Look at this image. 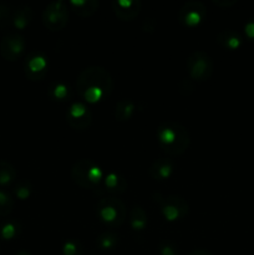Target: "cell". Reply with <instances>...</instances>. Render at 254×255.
<instances>
[{
    "instance_id": "31",
    "label": "cell",
    "mask_w": 254,
    "mask_h": 255,
    "mask_svg": "<svg viewBox=\"0 0 254 255\" xmlns=\"http://www.w3.org/2000/svg\"><path fill=\"white\" fill-rule=\"evenodd\" d=\"M212 2L219 7H231L237 4V0H212Z\"/></svg>"
},
{
    "instance_id": "6",
    "label": "cell",
    "mask_w": 254,
    "mask_h": 255,
    "mask_svg": "<svg viewBox=\"0 0 254 255\" xmlns=\"http://www.w3.org/2000/svg\"><path fill=\"white\" fill-rule=\"evenodd\" d=\"M186 67L189 79L197 82H203L212 76L214 65L212 57L206 51L196 50L187 57Z\"/></svg>"
},
{
    "instance_id": "9",
    "label": "cell",
    "mask_w": 254,
    "mask_h": 255,
    "mask_svg": "<svg viewBox=\"0 0 254 255\" xmlns=\"http://www.w3.org/2000/svg\"><path fill=\"white\" fill-rule=\"evenodd\" d=\"M207 16V9L204 4L198 0L186 1L178 12V20L183 26H198Z\"/></svg>"
},
{
    "instance_id": "28",
    "label": "cell",
    "mask_w": 254,
    "mask_h": 255,
    "mask_svg": "<svg viewBox=\"0 0 254 255\" xmlns=\"http://www.w3.org/2000/svg\"><path fill=\"white\" fill-rule=\"evenodd\" d=\"M12 11L10 6L5 2H0V27L6 29L11 24Z\"/></svg>"
},
{
    "instance_id": "13",
    "label": "cell",
    "mask_w": 254,
    "mask_h": 255,
    "mask_svg": "<svg viewBox=\"0 0 254 255\" xmlns=\"http://www.w3.org/2000/svg\"><path fill=\"white\" fill-rule=\"evenodd\" d=\"M174 171V163L168 157H161V158L153 161V163L149 166L148 173L154 181H166L172 176Z\"/></svg>"
},
{
    "instance_id": "7",
    "label": "cell",
    "mask_w": 254,
    "mask_h": 255,
    "mask_svg": "<svg viewBox=\"0 0 254 255\" xmlns=\"http://www.w3.org/2000/svg\"><path fill=\"white\" fill-rule=\"evenodd\" d=\"M70 7L64 0H55L49 2L42 10V24L51 31H60L69 22Z\"/></svg>"
},
{
    "instance_id": "1",
    "label": "cell",
    "mask_w": 254,
    "mask_h": 255,
    "mask_svg": "<svg viewBox=\"0 0 254 255\" xmlns=\"http://www.w3.org/2000/svg\"><path fill=\"white\" fill-rule=\"evenodd\" d=\"M76 90L85 104H97L107 99L114 90V79L109 70L91 65L82 70L76 79Z\"/></svg>"
},
{
    "instance_id": "12",
    "label": "cell",
    "mask_w": 254,
    "mask_h": 255,
    "mask_svg": "<svg viewBox=\"0 0 254 255\" xmlns=\"http://www.w3.org/2000/svg\"><path fill=\"white\" fill-rule=\"evenodd\" d=\"M111 6L117 19L122 21H132L141 12L142 2L141 0H114Z\"/></svg>"
},
{
    "instance_id": "5",
    "label": "cell",
    "mask_w": 254,
    "mask_h": 255,
    "mask_svg": "<svg viewBox=\"0 0 254 255\" xmlns=\"http://www.w3.org/2000/svg\"><path fill=\"white\" fill-rule=\"evenodd\" d=\"M153 199L159 204L162 214L168 222L179 221L188 216L189 204L181 196L176 194L162 196L161 193H154Z\"/></svg>"
},
{
    "instance_id": "17",
    "label": "cell",
    "mask_w": 254,
    "mask_h": 255,
    "mask_svg": "<svg viewBox=\"0 0 254 255\" xmlns=\"http://www.w3.org/2000/svg\"><path fill=\"white\" fill-rule=\"evenodd\" d=\"M32 16H34V12H32L31 7L29 5H21L12 11V26L17 30H24L25 27L29 26Z\"/></svg>"
},
{
    "instance_id": "3",
    "label": "cell",
    "mask_w": 254,
    "mask_h": 255,
    "mask_svg": "<svg viewBox=\"0 0 254 255\" xmlns=\"http://www.w3.org/2000/svg\"><path fill=\"white\" fill-rule=\"evenodd\" d=\"M105 173L101 167L97 166L92 159L82 158L74 163L71 168V178L75 183L87 191L101 189Z\"/></svg>"
},
{
    "instance_id": "8",
    "label": "cell",
    "mask_w": 254,
    "mask_h": 255,
    "mask_svg": "<svg viewBox=\"0 0 254 255\" xmlns=\"http://www.w3.org/2000/svg\"><path fill=\"white\" fill-rule=\"evenodd\" d=\"M92 112L90 107L82 101H75L66 111V122L75 131H85L92 124Z\"/></svg>"
},
{
    "instance_id": "4",
    "label": "cell",
    "mask_w": 254,
    "mask_h": 255,
    "mask_svg": "<svg viewBox=\"0 0 254 255\" xmlns=\"http://www.w3.org/2000/svg\"><path fill=\"white\" fill-rule=\"evenodd\" d=\"M96 216L105 226L115 229L121 226L127 216V208L117 197H105L97 202Z\"/></svg>"
},
{
    "instance_id": "24",
    "label": "cell",
    "mask_w": 254,
    "mask_h": 255,
    "mask_svg": "<svg viewBox=\"0 0 254 255\" xmlns=\"http://www.w3.org/2000/svg\"><path fill=\"white\" fill-rule=\"evenodd\" d=\"M32 193V184L29 179H20L14 186V194L20 201H26Z\"/></svg>"
},
{
    "instance_id": "26",
    "label": "cell",
    "mask_w": 254,
    "mask_h": 255,
    "mask_svg": "<svg viewBox=\"0 0 254 255\" xmlns=\"http://www.w3.org/2000/svg\"><path fill=\"white\" fill-rule=\"evenodd\" d=\"M62 255H84L85 248L79 239H67L61 248Z\"/></svg>"
},
{
    "instance_id": "22",
    "label": "cell",
    "mask_w": 254,
    "mask_h": 255,
    "mask_svg": "<svg viewBox=\"0 0 254 255\" xmlns=\"http://www.w3.org/2000/svg\"><path fill=\"white\" fill-rule=\"evenodd\" d=\"M16 169L11 162L0 159V186H10L16 179Z\"/></svg>"
},
{
    "instance_id": "30",
    "label": "cell",
    "mask_w": 254,
    "mask_h": 255,
    "mask_svg": "<svg viewBox=\"0 0 254 255\" xmlns=\"http://www.w3.org/2000/svg\"><path fill=\"white\" fill-rule=\"evenodd\" d=\"M142 30L146 32H153L156 30V22L153 19L144 20L143 24H142Z\"/></svg>"
},
{
    "instance_id": "27",
    "label": "cell",
    "mask_w": 254,
    "mask_h": 255,
    "mask_svg": "<svg viewBox=\"0 0 254 255\" xmlns=\"http://www.w3.org/2000/svg\"><path fill=\"white\" fill-rule=\"evenodd\" d=\"M158 253L159 255H178V247L173 241L163 239L158 243Z\"/></svg>"
},
{
    "instance_id": "11",
    "label": "cell",
    "mask_w": 254,
    "mask_h": 255,
    "mask_svg": "<svg viewBox=\"0 0 254 255\" xmlns=\"http://www.w3.org/2000/svg\"><path fill=\"white\" fill-rule=\"evenodd\" d=\"M26 49L25 37L19 32H9L0 42V54L7 61H16Z\"/></svg>"
},
{
    "instance_id": "16",
    "label": "cell",
    "mask_w": 254,
    "mask_h": 255,
    "mask_svg": "<svg viewBox=\"0 0 254 255\" xmlns=\"http://www.w3.org/2000/svg\"><path fill=\"white\" fill-rule=\"evenodd\" d=\"M99 0H71L69 7L80 17H90L99 10Z\"/></svg>"
},
{
    "instance_id": "18",
    "label": "cell",
    "mask_w": 254,
    "mask_h": 255,
    "mask_svg": "<svg viewBox=\"0 0 254 255\" xmlns=\"http://www.w3.org/2000/svg\"><path fill=\"white\" fill-rule=\"evenodd\" d=\"M120 242V234L114 229H106L101 232L96 238V246L101 251L110 252L114 251Z\"/></svg>"
},
{
    "instance_id": "14",
    "label": "cell",
    "mask_w": 254,
    "mask_h": 255,
    "mask_svg": "<svg viewBox=\"0 0 254 255\" xmlns=\"http://www.w3.org/2000/svg\"><path fill=\"white\" fill-rule=\"evenodd\" d=\"M128 187L126 178L121 176L116 172H109L105 174L104 181H102L101 188H104L107 193L112 194V196H117V194H122Z\"/></svg>"
},
{
    "instance_id": "10",
    "label": "cell",
    "mask_w": 254,
    "mask_h": 255,
    "mask_svg": "<svg viewBox=\"0 0 254 255\" xmlns=\"http://www.w3.org/2000/svg\"><path fill=\"white\" fill-rule=\"evenodd\" d=\"M49 69V59L41 51H31L24 61L25 76L31 81H40L44 79Z\"/></svg>"
},
{
    "instance_id": "33",
    "label": "cell",
    "mask_w": 254,
    "mask_h": 255,
    "mask_svg": "<svg viewBox=\"0 0 254 255\" xmlns=\"http://www.w3.org/2000/svg\"><path fill=\"white\" fill-rule=\"evenodd\" d=\"M15 255H31V254H30L29 252H26V251H24V249H21V251L17 252V253L15 254Z\"/></svg>"
},
{
    "instance_id": "2",
    "label": "cell",
    "mask_w": 254,
    "mask_h": 255,
    "mask_svg": "<svg viewBox=\"0 0 254 255\" xmlns=\"http://www.w3.org/2000/svg\"><path fill=\"white\" fill-rule=\"evenodd\" d=\"M156 136L159 147L169 156H181L191 143L188 129L178 121L161 122L157 127Z\"/></svg>"
},
{
    "instance_id": "32",
    "label": "cell",
    "mask_w": 254,
    "mask_h": 255,
    "mask_svg": "<svg viewBox=\"0 0 254 255\" xmlns=\"http://www.w3.org/2000/svg\"><path fill=\"white\" fill-rule=\"evenodd\" d=\"M188 255H213L207 249H194V251L189 252Z\"/></svg>"
},
{
    "instance_id": "20",
    "label": "cell",
    "mask_w": 254,
    "mask_h": 255,
    "mask_svg": "<svg viewBox=\"0 0 254 255\" xmlns=\"http://www.w3.org/2000/svg\"><path fill=\"white\" fill-rule=\"evenodd\" d=\"M136 111V104L129 99H121L115 106V119L120 122H126L133 116Z\"/></svg>"
},
{
    "instance_id": "23",
    "label": "cell",
    "mask_w": 254,
    "mask_h": 255,
    "mask_svg": "<svg viewBox=\"0 0 254 255\" xmlns=\"http://www.w3.org/2000/svg\"><path fill=\"white\" fill-rule=\"evenodd\" d=\"M22 231V227L16 221H6L0 223V238L4 241H12Z\"/></svg>"
},
{
    "instance_id": "19",
    "label": "cell",
    "mask_w": 254,
    "mask_h": 255,
    "mask_svg": "<svg viewBox=\"0 0 254 255\" xmlns=\"http://www.w3.org/2000/svg\"><path fill=\"white\" fill-rule=\"evenodd\" d=\"M129 224L136 232H143L148 226V216L143 207L133 206L129 211Z\"/></svg>"
},
{
    "instance_id": "25",
    "label": "cell",
    "mask_w": 254,
    "mask_h": 255,
    "mask_svg": "<svg viewBox=\"0 0 254 255\" xmlns=\"http://www.w3.org/2000/svg\"><path fill=\"white\" fill-rule=\"evenodd\" d=\"M15 206V201L9 192L0 189V217L9 216Z\"/></svg>"
},
{
    "instance_id": "29",
    "label": "cell",
    "mask_w": 254,
    "mask_h": 255,
    "mask_svg": "<svg viewBox=\"0 0 254 255\" xmlns=\"http://www.w3.org/2000/svg\"><path fill=\"white\" fill-rule=\"evenodd\" d=\"M244 34H246L247 39L254 42V16L247 20L244 24Z\"/></svg>"
},
{
    "instance_id": "15",
    "label": "cell",
    "mask_w": 254,
    "mask_h": 255,
    "mask_svg": "<svg viewBox=\"0 0 254 255\" xmlns=\"http://www.w3.org/2000/svg\"><path fill=\"white\" fill-rule=\"evenodd\" d=\"M216 41L221 45L223 49L231 50V51H234V50H238L239 47L243 44V39H242L241 34L237 32L236 30L232 29H224L222 31H219L217 34Z\"/></svg>"
},
{
    "instance_id": "21",
    "label": "cell",
    "mask_w": 254,
    "mask_h": 255,
    "mask_svg": "<svg viewBox=\"0 0 254 255\" xmlns=\"http://www.w3.org/2000/svg\"><path fill=\"white\" fill-rule=\"evenodd\" d=\"M49 94L55 101L65 102L71 100L72 89L69 84H66V82L57 81V82H54V84L50 86Z\"/></svg>"
}]
</instances>
